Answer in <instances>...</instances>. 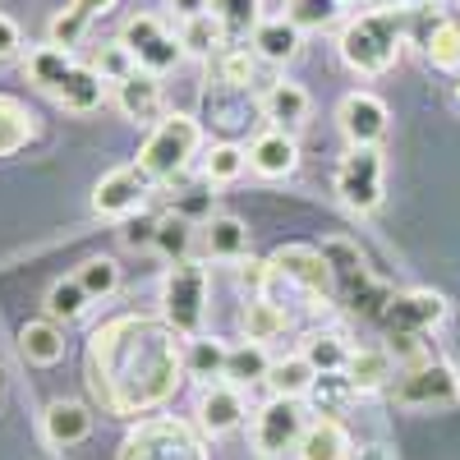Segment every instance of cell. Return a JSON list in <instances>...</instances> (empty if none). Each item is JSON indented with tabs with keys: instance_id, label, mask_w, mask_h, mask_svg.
I'll return each instance as SVG.
<instances>
[{
	"instance_id": "cell-1",
	"label": "cell",
	"mask_w": 460,
	"mask_h": 460,
	"mask_svg": "<svg viewBox=\"0 0 460 460\" xmlns=\"http://www.w3.org/2000/svg\"><path fill=\"white\" fill-rule=\"evenodd\" d=\"M184 382V336L157 314H120L88 336V392L115 419H147Z\"/></svg>"
},
{
	"instance_id": "cell-2",
	"label": "cell",
	"mask_w": 460,
	"mask_h": 460,
	"mask_svg": "<svg viewBox=\"0 0 460 460\" xmlns=\"http://www.w3.org/2000/svg\"><path fill=\"white\" fill-rule=\"evenodd\" d=\"M410 14L405 5H377V10H359L341 23L336 51L341 65L359 74V79H382L387 69H396L405 42H410Z\"/></svg>"
},
{
	"instance_id": "cell-3",
	"label": "cell",
	"mask_w": 460,
	"mask_h": 460,
	"mask_svg": "<svg viewBox=\"0 0 460 460\" xmlns=\"http://www.w3.org/2000/svg\"><path fill=\"white\" fill-rule=\"evenodd\" d=\"M23 74H28V84L37 93H47L69 115H93L106 102V79L93 65H84L74 51H65V47H51V42L28 47Z\"/></svg>"
},
{
	"instance_id": "cell-4",
	"label": "cell",
	"mask_w": 460,
	"mask_h": 460,
	"mask_svg": "<svg viewBox=\"0 0 460 460\" xmlns=\"http://www.w3.org/2000/svg\"><path fill=\"white\" fill-rule=\"evenodd\" d=\"M272 277H267V299L277 304H304L309 314H327L336 304V277L318 244H281L267 258Z\"/></svg>"
},
{
	"instance_id": "cell-5",
	"label": "cell",
	"mask_w": 460,
	"mask_h": 460,
	"mask_svg": "<svg viewBox=\"0 0 460 460\" xmlns=\"http://www.w3.org/2000/svg\"><path fill=\"white\" fill-rule=\"evenodd\" d=\"M199 147H203V125L184 111H166L138 147V171L152 184H171L189 171V162L199 157Z\"/></svg>"
},
{
	"instance_id": "cell-6",
	"label": "cell",
	"mask_w": 460,
	"mask_h": 460,
	"mask_svg": "<svg viewBox=\"0 0 460 460\" xmlns=\"http://www.w3.org/2000/svg\"><path fill=\"white\" fill-rule=\"evenodd\" d=\"M120 460H212L203 429L175 414H147L134 419V429L120 442Z\"/></svg>"
},
{
	"instance_id": "cell-7",
	"label": "cell",
	"mask_w": 460,
	"mask_h": 460,
	"mask_svg": "<svg viewBox=\"0 0 460 460\" xmlns=\"http://www.w3.org/2000/svg\"><path fill=\"white\" fill-rule=\"evenodd\" d=\"M208 290H212V277H208V267L199 258H184V262L166 267V277H162V318L184 341L208 332Z\"/></svg>"
},
{
	"instance_id": "cell-8",
	"label": "cell",
	"mask_w": 460,
	"mask_h": 460,
	"mask_svg": "<svg viewBox=\"0 0 460 460\" xmlns=\"http://www.w3.org/2000/svg\"><path fill=\"white\" fill-rule=\"evenodd\" d=\"M387 157L382 147H350L336 166V199L350 217H373L387 199Z\"/></svg>"
},
{
	"instance_id": "cell-9",
	"label": "cell",
	"mask_w": 460,
	"mask_h": 460,
	"mask_svg": "<svg viewBox=\"0 0 460 460\" xmlns=\"http://www.w3.org/2000/svg\"><path fill=\"white\" fill-rule=\"evenodd\" d=\"M392 401L401 410H447L460 405V368L447 359H424L414 368H401L392 382Z\"/></svg>"
},
{
	"instance_id": "cell-10",
	"label": "cell",
	"mask_w": 460,
	"mask_h": 460,
	"mask_svg": "<svg viewBox=\"0 0 460 460\" xmlns=\"http://www.w3.org/2000/svg\"><path fill=\"white\" fill-rule=\"evenodd\" d=\"M304 429H309V410H304V401L272 396V401H262L258 414H253V451L267 456V460H281L286 451L299 447Z\"/></svg>"
},
{
	"instance_id": "cell-11",
	"label": "cell",
	"mask_w": 460,
	"mask_h": 460,
	"mask_svg": "<svg viewBox=\"0 0 460 460\" xmlns=\"http://www.w3.org/2000/svg\"><path fill=\"white\" fill-rule=\"evenodd\" d=\"M120 42L129 47L134 65L147 69V74H171L180 60H184V47H180V32H171L157 14H129L125 28H120Z\"/></svg>"
},
{
	"instance_id": "cell-12",
	"label": "cell",
	"mask_w": 460,
	"mask_h": 460,
	"mask_svg": "<svg viewBox=\"0 0 460 460\" xmlns=\"http://www.w3.org/2000/svg\"><path fill=\"white\" fill-rule=\"evenodd\" d=\"M152 189H157V184L138 171V162L111 166V171L93 184V212H97L102 221H129V217L147 203Z\"/></svg>"
},
{
	"instance_id": "cell-13",
	"label": "cell",
	"mask_w": 460,
	"mask_h": 460,
	"mask_svg": "<svg viewBox=\"0 0 460 460\" xmlns=\"http://www.w3.org/2000/svg\"><path fill=\"white\" fill-rule=\"evenodd\" d=\"M387 120H392L387 102H382L377 93H368V88H355V93H345L336 102V125H341V134H345L350 147H382Z\"/></svg>"
},
{
	"instance_id": "cell-14",
	"label": "cell",
	"mask_w": 460,
	"mask_h": 460,
	"mask_svg": "<svg viewBox=\"0 0 460 460\" xmlns=\"http://www.w3.org/2000/svg\"><path fill=\"white\" fill-rule=\"evenodd\" d=\"M318 249H323V258H327V267H332V277H336V295H341V299H359V304H368L377 286H373L368 267H364L359 244H355V240H345V235H332V240H323ZM368 309H373V304H368Z\"/></svg>"
},
{
	"instance_id": "cell-15",
	"label": "cell",
	"mask_w": 460,
	"mask_h": 460,
	"mask_svg": "<svg viewBox=\"0 0 460 460\" xmlns=\"http://www.w3.org/2000/svg\"><path fill=\"white\" fill-rule=\"evenodd\" d=\"M419 19L424 23L414 28V14H410V37L424 47L429 65L442 74H460V19H447L433 10H419Z\"/></svg>"
},
{
	"instance_id": "cell-16",
	"label": "cell",
	"mask_w": 460,
	"mask_h": 460,
	"mask_svg": "<svg viewBox=\"0 0 460 460\" xmlns=\"http://www.w3.org/2000/svg\"><path fill=\"white\" fill-rule=\"evenodd\" d=\"M111 97H115V111H120L129 125H157L166 115L162 79H157V74H147V69H134L125 84L111 88Z\"/></svg>"
},
{
	"instance_id": "cell-17",
	"label": "cell",
	"mask_w": 460,
	"mask_h": 460,
	"mask_svg": "<svg viewBox=\"0 0 460 460\" xmlns=\"http://www.w3.org/2000/svg\"><path fill=\"white\" fill-rule=\"evenodd\" d=\"M244 414H249V405H244V392L235 387V382H208L203 387V396H199V429H203V438H226V433H235L240 424H244Z\"/></svg>"
},
{
	"instance_id": "cell-18",
	"label": "cell",
	"mask_w": 460,
	"mask_h": 460,
	"mask_svg": "<svg viewBox=\"0 0 460 460\" xmlns=\"http://www.w3.org/2000/svg\"><path fill=\"white\" fill-rule=\"evenodd\" d=\"M249 171L258 180H286V175H295L299 171V143H295V134L277 129V125L253 134V143H249Z\"/></svg>"
},
{
	"instance_id": "cell-19",
	"label": "cell",
	"mask_w": 460,
	"mask_h": 460,
	"mask_svg": "<svg viewBox=\"0 0 460 460\" xmlns=\"http://www.w3.org/2000/svg\"><path fill=\"white\" fill-rule=\"evenodd\" d=\"M258 111H262V120H272L277 129H299L304 120H309V111H314V97H309L304 84L272 79L258 93Z\"/></svg>"
},
{
	"instance_id": "cell-20",
	"label": "cell",
	"mask_w": 460,
	"mask_h": 460,
	"mask_svg": "<svg viewBox=\"0 0 460 460\" xmlns=\"http://www.w3.org/2000/svg\"><path fill=\"white\" fill-rule=\"evenodd\" d=\"M249 47H253V56L262 60V65H295L299 60V51H304V28L295 23V19H286V14H277V19H262L258 23V32L249 37Z\"/></svg>"
},
{
	"instance_id": "cell-21",
	"label": "cell",
	"mask_w": 460,
	"mask_h": 460,
	"mask_svg": "<svg viewBox=\"0 0 460 460\" xmlns=\"http://www.w3.org/2000/svg\"><path fill=\"white\" fill-rule=\"evenodd\" d=\"M93 433V410L84 401H51L42 410V442L51 451H65V447H79L84 438Z\"/></svg>"
},
{
	"instance_id": "cell-22",
	"label": "cell",
	"mask_w": 460,
	"mask_h": 460,
	"mask_svg": "<svg viewBox=\"0 0 460 460\" xmlns=\"http://www.w3.org/2000/svg\"><path fill=\"white\" fill-rule=\"evenodd\" d=\"M120 0H69V5L51 19V28H47V42L51 47H65V51H74L88 37V23L93 19H106Z\"/></svg>"
},
{
	"instance_id": "cell-23",
	"label": "cell",
	"mask_w": 460,
	"mask_h": 460,
	"mask_svg": "<svg viewBox=\"0 0 460 460\" xmlns=\"http://www.w3.org/2000/svg\"><path fill=\"white\" fill-rule=\"evenodd\" d=\"M199 240H203V253L217 258V262H240L249 253V226L230 212H212L203 226H199Z\"/></svg>"
},
{
	"instance_id": "cell-24",
	"label": "cell",
	"mask_w": 460,
	"mask_h": 460,
	"mask_svg": "<svg viewBox=\"0 0 460 460\" xmlns=\"http://www.w3.org/2000/svg\"><path fill=\"white\" fill-rule=\"evenodd\" d=\"M350 451H355V442L341 419H314L295 447V460H350Z\"/></svg>"
},
{
	"instance_id": "cell-25",
	"label": "cell",
	"mask_w": 460,
	"mask_h": 460,
	"mask_svg": "<svg viewBox=\"0 0 460 460\" xmlns=\"http://www.w3.org/2000/svg\"><path fill=\"white\" fill-rule=\"evenodd\" d=\"M19 355L32 364V368H51L65 359V327L51 323V318H32L19 327Z\"/></svg>"
},
{
	"instance_id": "cell-26",
	"label": "cell",
	"mask_w": 460,
	"mask_h": 460,
	"mask_svg": "<svg viewBox=\"0 0 460 460\" xmlns=\"http://www.w3.org/2000/svg\"><path fill=\"white\" fill-rule=\"evenodd\" d=\"M240 327H244V341L267 345V341H277V336L290 332V309L277 304V299H267V295H249L244 309H240Z\"/></svg>"
},
{
	"instance_id": "cell-27",
	"label": "cell",
	"mask_w": 460,
	"mask_h": 460,
	"mask_svg": "<svg viewBox=\"0 0 460 460\" xmlns=\"http://www.w3.org/2000/svg\"><path fill=\"white\" fill-rule=\"evenodd\" d=\"M396 373H401V364L392 359V350H377V345H368V350H355L350 364H345V377L355 382V392H359V396L392 387Z\"/></svg>"
},
{
	"instance_id": "cell-28",
	"label": "cell",
	"mask_w": 460,
	"mask_h": 460,
	"mask_svg": "<svg viewBox=\"0 0 460 460\" xmlns=\"http://www.w3.org/2000/svg\"><path fill=\"white\" fill-rule=\"evenodd\" d=\"M208 14L221 23L226 32V47H240L258 32V23L267 19L262 14V0H208Z\"/></svg>"
},
{
	"instance_id": "cell-29",
	"label": "cell",
	"mask_w": 460,
	"mask_h": 460,
	"mask_svg": "<svg viewBox=\"0 0 460 460\" xmlns=\"http://www.w3.org/2000/svg\"><path fill=\"white\" fill-rule=\"evenodd\" d=\"M226 355H230V345L217 341V336H189L184 341V377H194V382H221L226 377Z\"/></svg>"
},
{
	"instance_id": "cell-30",
	"label": "cell",
	"mask_w": 460,
	"mask_h": 460,
	"mask_svg": "<svg viewBox=\"0 0 460 460\" xmlns=\"http://www.w3.org/2000/svg\"><path fill=\"white\" fill-rule=\"evenodd\" d=\"M37 138V115L28 111V102L0 93V157H14Z\"/></svg>"
},
{
	"instance_id": "cell-31",
	"label": "cell",
	"mask_w": 460,
	"mask_h": 460,
	"mask_svg": "<svg viewBox=\"0 0 460 460\" xmlns=\"http://www.w3.org/2000/svg\"><path fill=\"white\" fill-rule=\"evenodd\" d=\"M355 401H359V392H355V382L345 373H318L309 396H304V405H309L318 419H336V414L350 410Z\"/></svg>"
},
{
	"instance_id": "cell-32",
	"label": "cell",
	"mask_w": 460,
	"mask_h": 460,
	"mask_svg": "<svg viewBox=\"0 0 460 460\" xmlns=\"http://www.w3.org/2000/svg\"><path fill=\"white\" fill-rule=\"evenodd\" d=\"M258 56H253V47H221L217 56H212V84L217 88H244V93H253V79H258Z\"/></svg>"
},
{
	"instance_id": "cell-33",
	"label": "cell",
	"mask_w": 460,
	"mask_h": 460,
	"mask_svg": "<svg viewBox=\"0 0 460 460\" xmlns=\"http://www.w3.org/2000/svg\"><path fill=\"white\" fill-rule=\"evenodd\" d=\"M194 240H199V226L189 221V217H180V212L157 217V235H152V249H157L166 262L194 258Z\"/></svg>"
},
{
	"instance_id": "cell-34",
	"label": "cell",
	"mask_w": 460,
	"mask_h": 460,
	"mask_svg": "<svg viewBox=\"0 0 460 460\" xmlns=\"http://www.w3.org/2000/svg\"><path fill=\"white\" fill-rule=\"evenodd\" d=\"M314 377H318V368L304 359V355H286V359H272V368H267V392L304 401V396H309V387H314Z\"/></svg>"
},
{
	"instance_id": "cell-35",
	"label": "cell",
	"mask_w": 460,
	"mask_h": 460,
	"mask_svg": "<svg viewBox=\"0 0 460 460\" xmlns=\"http://www.w3.org/2000/svg\"><path fill=\"white\" fill-rule=\"evenodd\" d=\"M267 368H272V359H267V345H258V341L230 345V355H226V382H235L240 392L267 382Z\"/></svg>"
},
{
	"instance_id": "cell-36",
	"label": "cell",
	"mask_w": 460,
	"mask_h": 460,
	"mask_svg": "<svg viewBox=\"0 0 460 460\" xmlns=\"http://www.w3.org/2000/svg\"><path fill=\"white\" fill-rule=\"evenodd\" d=\"M244 171H249V147H240V143L226 138V143H212L203 152V184H212V189L235 184Z\"/></svg>"
},
{
	"instance_id": "cell-37",
	"label": "cell",
	"mask_w": 460,
	"mask_h": 460,
	"mask_svg": "<svg viewBox=\"0 0 460 460\" xmlns=\"http://www.w3.org/2000/svg\"><path fill=\"white\" fill-rule=\"evenodd\" d=\"M208 111H212V125L221 129H240L249 125V115L258 111V97L244 93V88H208Z\"/></svg>"
},
{
	"instance_id": "cell-38",
	"label": "cell",
	"mask_w": 460,
	"mask_h": 460,
	"mask_svg": "<svg viewBox=\"0 0 460 460\" xmlns=\"http://www.w3.org/2000/svg\"><path fill=\"white\" fill-rule=\"evenodd\" d=\"M304 359H309L318 373H345V364H350V341H345L341 332H309L304 336Z\"/></svg>"
},
{
	"instance_id": "cell-39",
	"label": "cell",
	"mask_w": 460,
	"mask_h": 460,
	"mask_svg": "<svg viewBox=\"0 0 460 460\" xmlns=\"http://www.w3.org/2000/svg\"><path fill=\"white\" fill-rule=\"evenodd\" d=\"M88 309H93V295L79 286V277H60V281L47 290V318L60 323V327L79 323Z\"/></svg>"
},
{
	"instance_id": "cell-40",
	"label": "cell",
	"mask_w": 460,
	"mask_h": 460,
	"mask_svg": "<svg viewBox=\"0 0 460 460\" xmlns=\"http://www.w3.org/2000/svg\"><path fill=\"white\" fill-rule=\"evenodd\" d=\"M180 47L184 56H199V60H212L221 47H226V32L212 14H199V19H184L180 23Z\"/></svg>"
},
{
	"instance_id": "cell-41",
	"label": "cell",
	"mask_w": 460,
	"mask_h": 460,
	"mask_svg": "<svg viewBox=\"0 0 460 460\" xmlns=\"http://www.w3.org/2000/svg\"><path fill=\"white\" fill-rule=\"evenodd\" d=\"M74 277H79V286H84V290L93 295V304H97V299H111L115 290H120V262L106 258V253H97V258H88Z\"/></svg>"
},
{
	"instance_id": "cell-42",
	"label": "cell",
	"mask_w": 460,
	"mask_h": 460,
	"mask_svg": "<svg viewBox=\"0 0 460 460\" xmlns=\"http://www.w3.org/2000/svg\"><path fill=\"white\" fill-rule=\"evenodd\" d=\"M286 19H295L304 32H327L341 19L336 0H286Z\"/></svg>"
},
{
	"instance_id": "cell-43",
	"label": "cell",
	"mask_w": 460,
	"mask_h": 460,
	"mask_svg": "<svg viewBox=\"0 0 460 460\" xmlns=\"http://www.w3.org/2000/svg\"><path fill=\"white\" fill-rule=\"evenodd\" d=\"M93 69H97L102 79H106V84L115 88V84H125V79H129V74H134L138 65H134L129 47L120 42V37H115V42H102V47L93 51Z\"/></svg>"
},
{
	"instance_id": "cell-44",
	"label": "cell",
	"mask_w": 460,
	"mask_h": 460,
	"mask_svg": "<svg viewBox=\"0 0 460 460\" xmlns=\"http://www.w3.org/2000/svg\"><path fill=\"white\" fill-rule=\"evenodd\" d=\"M267 277H272L267 258H240V267H235V281H240L249 295H262V290H267Z\"/></svg>"
},
{
	"instance_id": "cell-45",
	"label": "cell",
	"mask_w": 460,
	"mask_h": 460,
	"mask_svg": "<svg viewBox=\"0 0 460 460\" xmlns=\"http://www.w3.org/2000/svg\"><path fill=\"white\" fill-rule=\"evenodd\" d=\"M23 56V28L10 19V14H0V65Z\"/></svg>"
},
{
	"instance_id": "cell-46",
	"label": "cell",
	"mask_w": 460,
	"mask_h": 460,
	"mask_svg": "<svg viewBox=\"0 0 460 460\" xmlns=\"http://www.w3.org/2000/svg\"><path fill=\"white\" fill-rule=\"evenodd\" d=\"M152 235H157V221H125V244L129 249L152 244Z\"/></svg>"
},
{
	"instance_id": "cell-47",
	"label": "cell",
	"mask_w": 460,
	"mask_h": 460,
	"mask_svg": "<svg viewBox=\"0 0 460 460\" xmlns=\"http://www.w3.org/2000/svg\"><path fill=\"white\" fill-rule=\"evenodd\" d=\"M166 10L184 23V19H199V14H208V0H166Z\"/></svg>"
},
{
	"instance_id": "cell-48",
	"label": "cell",
	"mask_w": 460,
	"mask_h": 460,
	"mask_svg": "<svg viewBox=\"0 0 460 460\" xmlns=\"http://www.w3.org/2000/svg\"><path fill=\"white\" fill-rule=\"evenodd\" d=\"M350 460H396V451L387 442H364V447L350 451Z\"/></svg>"
},
{
	"instance_id": "cell-49",
	"label": "cell",
	"mask_w": 460,
	"mask_h": 460,
	"mask_svg": "<svg viewBox=\"0 0 460 460\" xmlns=\"http://www.w3.org/2000/svg\"><path fill=\"white\" fill-rule=\"evenodd\" d=\"M392 5H405V10H433L438 0H392Z\"/></svg>"
},
{
	"instance_id": "cell-50",
	"label": "cell",
	"mask_w": 460,
	"mask_h": 460,
	"mask_svg": "<svg viewBox=\"0 0 460 460\" xmlns=\"http://www.w3.org/2000/svg\"><path fill=\"white\" fill-rule=\"evenodd\" d=\"M451 106L460 111V74H456V84H451Z\"/></svg>"
},
{
	"instance_id": "cell-51",
	"label": "cell",
	"mask_w": 460,
	"mask_h": 460,
	"mask_svg": "<svg viewBox=\"0 0 460 460\" xmlns=\"http://www.w3.org/2000/svg\"><path fill=\"white\" fill-rule=\"evenodd\" d=\"M336 5H341V10H345V5H355V0H336Z\"/></svg>"
}]
</instances>
